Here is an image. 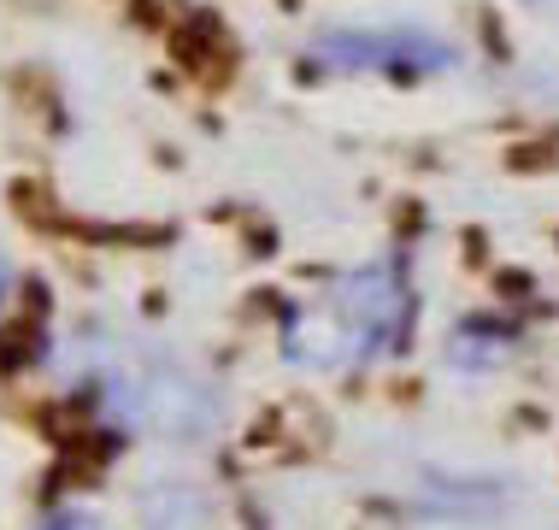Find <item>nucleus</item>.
Here are the masks:
<instances>
[{
	"instance_id": "obj_1",
	"label": "nucleus",
	"mask_w": 559,
	"mask_h": 530,
	"mask_svg": "<svg viewBox=\"0 0 559 530\" xmlns=\"http://www.w3.org/2000/svg\"><path fill=\"white\" fill-rule=\"evenodd\" d=\"M66 389L100 431L124 443L189 448L224 424V396L154 342L83 337L66 354Z\"/></svg>"
},
{
	"instance_id": "obj_2",
	"label": "nucleus",
	"mask_w": 559,
	"mask_h": 530,
	"mask_svg": "<svg viewBox=\"0 0 559 530\" xmlns=\"http://www.w3.org/2000/svg\"><path fill=\"white\" fill-rule=\"evenodd\" d=\"M413 278L401 260H371L330 278L319 295L289 301L283 313V360L300 372H359L401 354L413 337Z\"/></svg>"
},
{
	"instance_id": "obj_3",
	"label": "nucleus",
	"mask_w": 559,
	"mask_h": 530,
	"mask_svg": "<svg viewBox=\"0 0 559 530\" xmlns=\"http://www.w3.org/2000/svg\"><path fill=\"white\" fill-rule=\"evenodd\" d=\"M312 59L324 71H383V78H436L460 66V48L418 24H377V30H324L312 36Z\"/></svg>"
},
{
	"instance_id": "obj_4",
	"label": "nucleus",
	"mask_w": 559,
	"mask_h": 530,
	"mask_svg": "<svg viewBox=\"0 0 559 530\" xmlns=\"http://www.w3.org/2000/svg\"><path fill=\"white\" fill-rule=\"evenodd\" d=\"M135 530H236L230 495L189 472H159L135 490Z\"/></svg>"
},
{
	"instance_id": "obj_5",
	"label": "nucleus",
	"mask_w": 559,
	"mask_h": 530,
	"mask_svg": "<svg viewBox=\"0 0 559 530\" xmlns=\"http://www.w3.org/2000/svg\"><path fill=\"white\" fill-rule=\"evenodd\" d=\"M512 360V337L507 330H495V325H483V318H472V325H460L453 330V342H448V366L453 372H495V366H507Z\"/></svg>"
},
{
	"instance_id": "obj_6",
	"label": "nucleus",
	"mask_w": 559,
	"mask_h": 530,
	"mask_svg": "<svg viewBox=\"0 0 559 530\" xmlns=\"http://www.w3.org/2000/svg\"><path fill=\"white\" fill-rule=\"evenodd\" d=\"M36 530H124V525H112L100 507H83V502H66V507H48L36 519Z\"/></svg>"
},
{
	"instance_id": "obj_7",
	"label": "nucleus",
	"mask_w": 559,
	"mask_h": 530,
	"mask_svg": "<svg viewBox=\"0 0 559 530\" xmlns=\"http://www.w3.org/2000/svg\"><path fill=\"white\" fill-rule=\"evenodd\" d=\"M12 295H19V271H12V260L0 254V313L12 307Z\"/></svg>"
}]
</instances>
